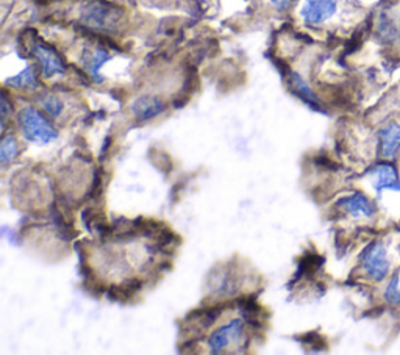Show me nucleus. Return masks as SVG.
Listing matches in <instances>:
<instances>
[{"label": "nucleus", "mask_w": 400, "mask_h": 355, "mask_svg": "<svg viewBox=\"0 0 400 355\" xmlns=\"http://www.w3.org/2000/svg\"><path fill=\"white\" fill-rule=\"evenodd\" d=\"M397 282H399L397 277L392 278V282L389 283L388 290H387V294H384L387 299L389 302H392V304H399V302H400V291H399V283Z\"/></svg>", "instance_id": "dca6fc26"}, {"label": "nucleus", "mask_w": 400, "mask_h": 355, "mask_svg": "<svg viewBox=\"0 0 400 355\" xmlns=\"http://www.w3.org/2000/svg\"><path fill=\"white\" fill-rule=\"evenodd\" d=\"M372 176V185L379 193L384 190H392V191H400V179L397 169L391 164H379L371 171Z\"/></svg>", "instance_id": "6e6552de"}, {"label": "nucleus", "mask_w": 400, "mask_h": 355, "mask_svg": "<svg viewBox=\"0 0 400 355\" xmlns=\"http://www.w3.org/2000/svg\"><path fill=\"white\" fill-rule=\"evenodd\" d=\"M380 147L382 155L384 158L394 157L400 150V125L399 124H389L384 127L380 133Z\"/></svg>", "instance_id": "9d476101"}, {"label": "nucleus", "mask_w": 400, "mask_h": 355, "mask_svg": "<svg viewBox=\"0 0 400 355\" xmlns=\"http://www.w3.org/2000/svg\"><path fill=\"white\" fill-rule=\"evenodd\" d=\"M339 207L353 218H369L375 213V208L371 201L361 193H357L343 201H339Z\"/></svg>", "instance_id": "1a4fd4ad"}, {"label": "nucleus", "mask_w": 400, "mask_h": 355, "mask_svg": "<svg viewBox=\"0 0 400 355\" xmlns=\"http://www.w3.org/2000/svg\"><path fill=\"white\" fill-rule=\"evenodd\" d=\"M246 339L244 322L241 320H232L216 329L213 334L208 337L210 352L224 354L229 352L232 347H236Z\"/></svg>", "instance_id": "7ed1b4c3"}, {"label": "nucleus", "mask_w": 400, "mask_h": 355, "mask_svg": "<svg viewBox=\"0 0 400 355\" xmlns=\"http://www.w3.org/2000/svg\"><path fill=\"white\" fill-rule=\"evenodd\" d=\"M41 105H42V108L46 110L52 118H58L63 111V103L57 96H52V94L44 96L41 99Z\"/></svg>", "instance_id": "2eb2a0df"}, {"label": "nucleus", "mask_w": 400, "mask_h": 355, "mask_svg": "<svg viewBox=\"0 0 400 355\" xmlns=\"http://www.w3.org/2000/svg\"><path fill=\"white\" fill-rule=\"evenodd\" d=\"M336 0H305L302 6V18L309 26H319L336 13Z\"/></svg>", "instance_id": "39448f33"}, {"label": "nucleus", "mask_w": 400, "mask_h": 355, "mask_svg": "<svg viewBox=\"0 0 400 355\" xmlns=\"http://www.w3.org/2000/svg\"><path fill=\"white\" fill-rule=\"evenodd\" d=\"M291 85L294 88V91H296L302 99L305 102H308L312 107H318V99H316L314 93L312 91V88L307 85V81L300 77L299 74H291Z\"/></svg>", "instance_id": "f8f14e48"}, {"label": "nucleus", "mask_w": 400, "mask_h": 355, "mask_svg": "<svg viewBox=\"0 0 400 355\" xmlns=\"http://www.w3.org/2000/svg\"><path fill=\"white\" fill-rule=\"evenodd\" d=\"M19 124L24 137L32 142L47 145V142L58 138L57 130L50 125L49 120L32 107H27L21 111Z\"/></svg>", "instance_id": "f03ea898"}, {"label": "nucleus", "mask_w": 400, "mask_h": 355, "mask_svg": "<svg viewBox=\"0 0 400 355\" xmlns=\"http://www.w3.org/2000/svg\"><path fill=\"white\" fill-rule=\"evenodd\" d=\"M361 263H363V269L367 277L375 282H382L389 273L391 264L387 255V249H384L380 241L367 249Z\"/></svg>", "instance_id": "20e7f679"}, {"label": "nucleus", "mask_w": 400, "mask_h": 355, "mask_svg": "<svg viewBox=\"0 0 400 355\" xmlns=\"http://www.w3.org/2000/svg\"><path fill=\"white\" fill-rule=\"evenodd\" d=\"M81 24L97 32H116L124 21V11L102 0H91L80 9Z\"/></svg>", "instance_id": "f257e3e1"}, {"label": "nucleus", "mask_w": 400, "mask_h": 355, "mask_svg": "<svg viewBox=\"0 0 400 355\" xmlns=\"http://www.w3.org/2000/svg\"><path fill=\"white\" fill-rule=\"evenodd\" d=\"M110 60V54L107 50L103 49H94V50H86L85 54H83V66H85V69L93 75V79L101 81L102 77L99 75L101 67L107 63Z\"/></svg>", "instance_id": "9b49d317"}, {"label": "nucleus", "mask_w": 400, "mask_h": 355, "mask_svg": "<svg viewBox=\"0 0 400 355\" xmlns=\"http://www.w3.org/2000/svg\"><path fill=\"white\" fill-rule=\"evenodd\" d=\"M19 155V146L16 138L13 135H8L2 140V145H0V160L4 164L11 163L14 158Z\"/></svg>", "instance_id": "4468645a"}, {"label": "nucleus", "mask_w": 400, "mask_h": 355, "mask_svg": "<svg viewBox=\"0 0 400 355\" xmlns=\"http://www.w3.org/2000/svg\"><path fill=\"white\" fill-rule=\"evenodd\" d=\"M32 52L33 55L38 58V62L41 63L42 72L46 77H52V75L57 74H63L64 72V63L62 57H59L57 52L46 46L44 43H35L32 46Z\"/></svg>", "instance_id": "423d86ee"}, {"label": "nucleus", "mask_w": 400, "mask_h": 355, "mask_svg": "<svg viewBox=\"0 0 400 355\" xmlns=\"http://www.w3.org/2000/svg\"><path fill=\"white\" fill-rule=\"evenodd\" d=\"M164 102L154 96H141L132 103L133 116L138 120H142V123L158 118L164 111Z\"/></svg>", "instance_id": "0eeeda50"}, {"label": "nucleus", "mask_w": 400, "mask_h": 355, "mask_svg": "<svg viewBox=\"0 0 400 355\" xmlns=\"http://www.w3.org/2000/svg\"><path fill=\"white\" fill-rule=\"evenodd\" d=\"M6 83H8L10 86H14V88H25V89H35V88L38 86L36 74H35L32 66L25 67V69L22 71L21 74H18L16 77L10 79Z\"/></svg>", "instance_id": "ddd939ff"}, {"label": "nucleus", "mask_w": 400, "mask_h": 355, "mask_svg": "<svg viewBox=\"0 0 400 355\" xmlns=\"http://www.w3.org/2000/svg\"><path fill=\"white\" fill-rule=\"evenodd\" d=\"M270 4H273L278 11H286L290 10V6L292 5V0H270Z\"/></svg>", "instance_id": "f3484780"}]
</instances>
